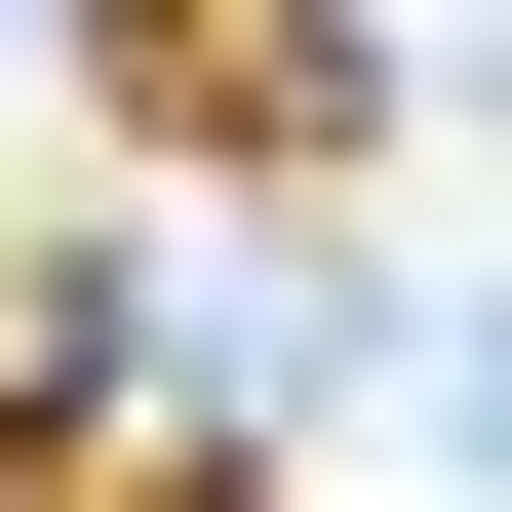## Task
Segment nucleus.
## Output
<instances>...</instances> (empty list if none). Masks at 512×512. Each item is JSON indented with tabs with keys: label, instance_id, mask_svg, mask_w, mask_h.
<instances>
[{
	"label": "nucleus",
	"instance_id": "1",
	"mask_svg": "<svg viewBox=\"0 0 512 512\" xmlns=\"http://www.w3.org/2000/svg\"><path fill=\"white\" fill-rule=\"evenodd\" d=\"M79 79H119V158H197V197H316L355 158V0H79Z\"/></svg>",
	"mask_w": 512,
	"mask_h": 512
},
{
	"label": "nucleus",
	"instance_id": "2",
	"mask_svg": "<svg viewBox=\"0 0 512 512\" xmlns=\"http://www.w3.org/2000/svg\"><path fill=\"white\" fill-rule=\"evenodd\" d=\"M0 512H276V473L197 434V394H158L119 316H40V355H0Z\"/></svg>",
	"mask_w": 512,
	"mask_h": 512
}]
</instances>
